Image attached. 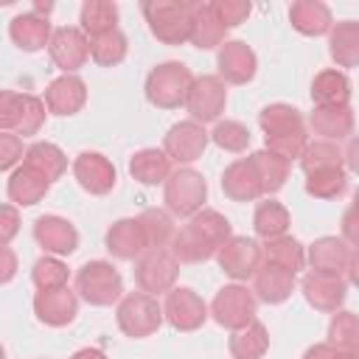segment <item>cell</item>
<instances>
[{
	"instance_id": "1",
	"label": "cell",
	"mask_w": 359,
	"mask_h": 359,
	"mask_svg": "<svg viewBox=\"0 0 359 359\" xmlns=\"http://www.w3.org/2000/svg\"><path fill=\"white\" fill-rule=\"evenodd\" d=\"M230 236H233V227L227 216L213 208H202L180 230H174L165 250L174 255L177 264H205L216 255V250Z\"/></svg>"
},
{
	"instance_id": "2",
	"label": "cell",
	"mask_w": 359,
	"mask_h": 359,
	"mask_svg": "<svg viewBox=\"0 0 359 359\" xmlns=\"http://www.w3.org/2000/svg\"><path fill=\"white\" fill-rule=\"evenodd\" d=\"M356 261L359 250L339 236H320L306 250V264L311 266V272L342 278L348 286L356 280Z\"/></svg>"
},
{
	"instance_id": "3",
	"label": "cell",
	"mask_w": 359,
	"mask_h": 359,
	"mask_svg": "<svg viewBox=\"0 0 359 359\" xmlns=\"http://www.w3.org/2000/svg\"><path fill=\"white\" fill-rule=\"evenodd\" d=\"M140 11L149 31L163 45H185L191 36V3L185 0H146Z\"/></svg>"
},
{
	"instance_id": "4",
	"label": "cell",
	"mask_w": 359,
	"mask_h": 359,
	"mask_svg": "<svg viewBox=\"0 0 359 359\" xmlns=\"http://www.w3.org/2000/svg\"><path fill=\"white\" fill-rule=\"evenodd\" d=\"M194 73L182 62H160L146 76V101L157 109H177L185 104Z\"/></svg>"
},
{
	"instance_id": "5",
	"label": "cell",
	"mask_w": 359,
	"mask_h": 359,
	"mask_svg": "<svg viewBox=\"0 0 359 359\" xmlns=\"http://www.w3.org/2000/svg\"><path fill=\"white\" fill-rule=\"evenodd\" d=\"M163 202H165V213L168 216L191 219L208 202V182H205V177L199 171H194V168L171 171L168 180L163 182Z\"/></svg>"
},
{
	"instance_id": "6",
	"label": "cell",
	"mask_w": 359,
	"mask_h": 359,
	"mask_svg": "<svg viewBox=\"0 0 359 359\" xmlns=\"http://www.w3.org/2000/svg\"><path fill=\"white\" fill-rule=\"evenodd\" d=\"M118 328L132 339H146L163 325V306L146 292H126L115 309Z\"/></svg>"
},
{
	"instance_id": "7",
	"label": "cell",
	"mask_w": 359,
	"mask_h": 359,
	"mask_svg": "<svg viewBox=\"0 0 359 359\" xmlns=\"http://www.w3.org/2000/svg\"><path fill=\"white\" fill-rule=\"evenodd\" d=\"M76 292L90 306H112L123 297V278L109 261H87L76 272Z\"/></svg>"
},
{
	"instance_id": "8",
	"label": "cell",
	"mask_w": 359,
	"mask_h": 359,
	"mask_svg": "<svg viewBox=\"0 0 359 359\" xmlns=\"http://www.w3.org/2000/svg\"><path fill=\"white\" fill-rule=\"evenodd\" d=\"M180 278V264L165 247H151L135 261V283L137 292H146L151 297L165 294L177 286Z\"/></svg>"
},
{
	"instance_id": "9",
	"label": "cell",
	"mask_w": 359,
	"mask_h": 359,
	"mask_svg": "<svg viewBox=\"0 0 359 359\" xmlns=\"http://www.w3.org/2000/svg\"><path fill=\"white\" fill-rule=\"evenodd\" d=\"M255 309H258V300H255L252 289H247L241 283H227L210 300L208 317H213L222 328L236 331V328H244L247 323L255 320Z\"/></svg>"
},
{
	"instance_id": "10",
	"label": "cell",
	"mask_w": 359,
	"mask_h": 359,
	"mask_svg": "<svg viewBox=\"0 0 359 359\" xmlns=\"http://www.w3.org/2000/svg\"><path fill=\"white\" fill-rule=\"evenodd\" d=\"M224 104H227V87L219 76H194L191 81V90L185 95V109L191 115V121L196 123H216L219 115L224 112Z\"/></svg>"
},
{
	"instance_id": "11",
	"label": "cell",
	"mask_w": 359,
	"mask_h": 359,
	"mask_svg": "<svg viewBox=\"0 0 359 359\" xmlns=\"http://www.w3.org/2000/svg\"><path fill=\"white\" fill-rule=\"evenodd\" d=\"M216 264L224 275H230L236 283L238 280H247L255 275V269L264 264V255H261V244L250 236H230L219 250H216Z\"/></svg>"
},
{
	"instance_id": "12",
	"label": "cell",
	"mask_w": 359,
	"mask_h": 359,
	"mask_svg": "<svg viewBox=\"0 0 359 359\" xmlns=\"http://www.w3.org/2000/svg\"><path fill=\"white\" fill-rule=\"evenodd\" d=\"M163 320L174 331H196L208 320V303L191 286H174L171 292H165Z\"/></svg>"
},
{
	"instance_id": "13",
	"label": "cell",
	"mask_w": 359,
	"mask_h": 359,
	"mask_svg": "<svg viewBox=\"0 0 359 359\" xmlns=\"http://www.w3.org/2000/svg\"><path fill=\"white\" fill-rule=\"evenodd\" d=\"M208 143H210V140H208L205 126L188 118V121L174 123V126L165 132V137H163V151H165V157H168L171 163L191 165V163H196V160L205 154Z\"/></svg>"
},
{
	"instance_id": "14",
	"label": "cell",
	"mask_w": 359,
	"mask_h": 359,
	"mask_svg": "<svg viewBox=\"0 0 359 359\" xmlns=\"http://www.w3.org/2000/svg\"><path fill=\"white\" fill-rule=\"evenodd\" d=\"M48 53H50V62L73 76L79 67L87 65L90 59V39L81 34V28L76 25H62V28H53L50 34V42H48Z\"/></svg>"
},
{
	"instance_id": "15",
	"label": "cell",
	"mask_w": 359,
	"mask_h": 359,
	"mask_svg": "<svg viewBox=\"0 0 359 359\" xmlns=\"http://www.w3.org/2000/svg\"><path fill=\"white\" fill-rule=\"evenodd\" d=\"M34 241L42 247L45 255H73L79 250V230L70 219L45 213L34 222Z\"/></svg>"
},
{
	"instance_id": "16",
	"label": "cell",
	"mask_w": 359,
	"mask_h": 359,
	"mask_svg": "<svg viewBox=\"0 0 359 359\" xmlns=\"http://www.w3.org/2000/svg\"><path fill=\"white\" fill-rule=\"evenodd\" d=\"M216 67H219L216 76L224 84H247L255 79L258 59H255V50L244 39H227L216 50Z\"/></svg>"
},
{
	"instance_id": "17",
	"label": "cell",
	"mask_w": 359,
	"mask_h": 359,
	"mask_svg": "<svg viewBox=\"0 0 359 359\" xmlns=\"http://www.w3.org/2000/svg\"><path fill=\"white\" fill-rule=\"evenodd\" d=\"M73 177L93 196L109 194L115 188V182H118V171H115L112 160L104 157L101 151H81L73 160Z\"/></svg>"
},
{
	"instance_id": "18",
	"label": "cell",
	"mask_w": 359,
	"mask_h": 359,
	"mask_svg": "<svg viewBox=\"0 0 359 359\" xmlns=\"http://www.w3.org/2000/svg\"><path fill=\"white\" fill-rule=\"evenodd\" d=\"M104 247L118 261H137L149 250V238H146L137 216L135 219L129 216V219H118L109 224V230L104 236Z\"/></svg>"
},
{
	"instance_id": "19",
	"label": "cell",
	"mask_w": 359,
	"mask_h": 359,
	"mask_svg": "<svg viewBox=\"0 0 359 359\" xmlns=\"http://www.w3.org/2000/svg\"><path fill=\"white\" fill-rule=\"evenodd\" d=\"M300 292L306 297V303L317 311L334 314L345 306L348 297V283L342 278H331V275H317V272H306L300 278Z\"/></svg>"
},
{
	"instance_id": "20",
	"label": "cell",
	"mask_w": 359,
	"mask_h": 359,
	"mask_svg": "<svg viewBox=\"0 0 359 359\" xmlns=\"http://www.w3.org/2000/svg\"><path fill=\"white\" fill-rule=\"evenodd\" d=\"M45 109L50 115H59V118H67V115H76L84 109L87 104V84L84 79H79L76 73L67 76L62 73L59 79H53L45 90Z\"/></svg>"
},
{
	"instance_id": "21",
	"label": "cell",
	"mask_w": 359,
	"mask_h": 359,
	"mask_svg": "<svg viewBox=\"0 0 359 359\" xmlns=\"http://www.w3.org/2000/svg\"><path fill=\"white\" fill-rule=\"evenodd\" d=\"M34 314L39 323H45L50 328L70 325L79 314V294L70 292L67 286L50 289V292H36L34 294Z\"/></svg>"
},
{
	"instance_id": "22",
	"label": "cell",
	"mask_w": 359,
	"mask_h": 359,
	"mask_svg": "<svg viewBox=\"0 0 359 359\" xmlns=\"http://www.w3.org/2000/svg\"><path fill=\"white\" fill-rule=\"evenodd\" d=\"M294 286H297V275H292L286 269H278L266 261L252 275V294H255V300H261L266 306H278V303L289 300Z\"/></svg>"
},
{
	"instance_id": "23",
	"label": "cell",
	"mask_w": 359,
	"mask_h": 359,
	"mask_svg": "<svg viewBox=\"0 0 359 359\" xmlns=\"http://www.w3.org/2000/svg\"><path fill=\"white\" fill-rule=\"evenodd\" d=\"M50 34H53V28H50L48 17H42L36 11H22V14L11 17V22H8L11 42L25 53H36V50L48 48Z\"/></svg>"
},
{
	"instance_id": "24",
	"label": "cell",
	"mask_w": 359,
	"mask_h": 359,
	"mask_svg": "<svg viewBox=\"0 0 359 359\" xmlns=\"http://www.w3.org/2000/svg\"><path fill=\"white\" fill-rule=\"evenodd\" d=\"M6 191H8V199H11L14 208H34L36 202H42V199L48 196L50 182H48L45 174H39L36 168L20 163V165L11 171Z\"/></svg>"
},
{
	"instance_id": "25",
	"label": "cell",
	"mask_w": 359,
	"mask_h": 359,
	"mask_svg": "<svg viewBox=\"0 0 359 359\" xmlns=\"http://www.w3.org/2000/svg\"><path fill=\"white\" fill-rule=\"evenodd\" d=\"M309 129L320 135V140H348L353 135V109L351 104L345 107H314L309 115Z\"/></svg>"
},
{
	"instance_id": "26",
	"label": "cell",
	"mask_w": 359,
	"mask_h": 359,
	"mask_svg": "<svg viewBox=\"0 0 359 359\" xmlns=\"http://www.w3.org/2000/svg\"><path fill=\"white\" fill-rule=\"evenodd\" d=\"M188 42L199 50H213L222 42H227V31L219 25L210 0H194L191 3V36Z\"/></svg>"
},
{
	"instance_id": "27",
	"label": "cell",
	"mask_w": 359,
	"mask_h": 359,
	"mask_svg": "<svg viewBox=\"0 0 359 359\" xmlns=\"http://www.w3.org/2000/svg\"><path fill=\"white\" fill-rule=\"evenodd\" d=\"M222 191L227 199L233 202H255L258 196H264L261 191V180L250 163V157H241V160H233L224 174H222Z\"/></svg>"
},
{
	"instance_id": "28",
	"label": "cell",
	"mask_w": 359,
	"mask_h": 359,
	"mask_svg": "<svg viewBox=\"0 0 359 359\" xmlns=\"http://www.w3.org/2000/svg\"><path fill=\"white\" fill-rule=\"evenodd\" d=\"M289 22L303 36H323L331 31L334 17L331 8L320 0H294L289 6Z\"/></svg>"
},
{
	"instance_id": "29",
	"label": "cell",
	"mask_w": 359,
	"mask_h": 359,
	"mask_svg": "<svg viewBox=\"0 0 359 359\" xmlns=\"http://www.w3.org/2000/svg\"><path fill=\"white\" fill-rule=\"evenodd\" d=\"M311 101L314 107H345L351 104V79L345 70H320L311 81Z\"/></svg>"
},
{
	"instance_id": "30",
	"label": "cell",
	"mask_w": 359,
	"mask_h": 359,
	"mask_svg": "<svg viewBox=\"0 0 359 359\" xmlns=\"http://www.w3.org/2000/svg\"><path fill=\"white\" fill-rule=\"evenodd\" d=\"M261 255L266 264L278 266V269H286L292 275L303 272L306 269V247L294 238V236H278V238H269L261 244Z\"/></svg>"
},
{
	"instance_id": "31",
	"label": "cell",
	"mask_w": 359,
	"mask_h": 359,
	"mask_svg": "<svg viewBox=\"0 0 359 359\" xmlns=\"http://www.w3.org/2000/svg\"><path fill=\"white\" fill-rule=\"evenodd\" d=\"M328 53L337 67H356L359 65V22L342 20L334 22L328 31Z\"/></svg>"
},
{
	"instance_id": "32",
	"label": "cell",
	"mask_w": 359,
	"mask_h": 359,
	"mask_svg": "<svg viewBox=\"0 0 359 359\" xmlns=\"http://www.w3.org/2000/svg\"><path fill=\"white\" fill-rule=\"evenodd\" d=\"M22 163L36 168L39 174H45V180L53 185L56 180L65 177L67 171V154L56 146V143H48V140H36L31 146H25V154H22Z\"/></svg>"
},
{
	"instance_id": "33",
	"label": "cell",
	"mask_w": 359,
	"mask_h": 359,
	"mask_svg": "<svg viewBox=\"0 0 359 359\" xmlns=\"http://www.w3.org/2000/svg\"><path fill=\"white\" fill-rule=\"evenodd\" d=\"M129 174L140 185H163L171 174V160L163 149H140L129 160Z\"/></svg>"
},
{
	"instance_id": "34",
	"label": "cell",
	"mask_w": 359,
	"mask_h": 359,
	"mask_svg": "<svg viewBox=\"0 0 359 359\" xmlns=\"http://www.w3.org/2000/svg\"><path fill=\"white\" fill-rule=\"evenodd\" d=\"M233 359H264L269 351V331L264 323L252 320L244 328H236L227 339Z\"/></svg>"
},
{
	"instance_id": "35",
	"label": "cell",
	"mask_w": 359,
	"mask_h": 359,
	"mask_svg": "<svg viewBox=\"0 0 359 359\" xmlns=\"http://www.w3.org/2000/svg\"><path fill=\"white\" fill-rule=\"evenodd\" d=\"M79 28L87 39H95L118 28V6L109 0H84L79 8Z\"/></svg>"
},
{
	"instance_id": "36",
	"label": "cell",
	"mask_w": 359,
	"mask_h": 359,
	"mask_svg": "<svg viewBox=\"0 0 359 359\" xmlns=\"http://www.w3.org/2000/svg\"><path fill=\"white\" fill-rule=\"evenodd\" d=\"M258 126L266 135H286V132H303L306 123H303V112L292 104H283V101H275V104H266L261 112H258Z\"/></svg>"
},
{
	"instance_id": "37",
	"label": "cell",
	"mask_w": 359,
	"mask_h": 359,
	"mask_svg": "<svg viewBox=\"0 0 359 359\" xmlns=\"http://www.w3.org/2000/svg\"><path fill=\"white\" fill-rule=\"evenodd\" d=\"M292 224V216L286 210L283 202L278 199H266V202H258L255 213H252V230L258 238L269 241V238H278V236H286Z\"/></svg>"
},
{
	"instance_id": "38",
	"label": "cell",
	"mask_w": 359,
	"mask_h": 359,
	"mask_svg": "<svg viewBox=\"0 0 359 359\" xmlns=\"http://www.w3.org/2000/svg\"><path fill=\"white\" fill-rule=\"evenodd\" d=\"M250 163H252V168H255V174L261 180V191L266 196L278 194L286 185V180H289V163H283L280 157L269 154L266 149H258V151L250 154Z\"/></svg>"
},
{
	"instance_id": "39",
	"label": "cell",
	"mask_w": 359,
	"mask_h": 359,
	"mask_svg": "<svg viewBox=\"0 0 359 359\" xmlns=\"http://www.w3.org/2000/svg\"><path fill=\"white\" fill-rule=\"evenodd\" d=\"M348 168H320L306 174V194L314 199H339L348 194Z\"/></svg>"
},
{
	"instance_id": "40",
	"label": "cell",
	"mask_w": 359,
	"mask_h": 359,
	"mask_svg": "<svg viewBox=\"0 0 359 359\" xmlns=\"http://www.w3.org/2000/svg\"><path fill=\"white\" fill-rule=\"evenodd\" d=\"M300 168H303V174H311L320 168H345L342 146L331 143V140H309L300 154Z\"/></svg>"
},
{
	"instance_id": "41",
	"label": "cell",
	"mask_w": 359,
	"mask_h": 359,
	"mask_svg": "<svg viewBox=\"0 0 359 359\" xmlns=\"http://www.w3.org/2000/svg\"><path fill=\"white\" fill-rule=\"evenodd\" d=\"M126 53H129V42H126L123 31H118V28L115 31H107V34H101L95 39H90V59L95 65H101V67L121 65L126 59Z\"/></svg>"
},
{
	"instance_id": "42",
	"label": "cell",
	"mask_w": 359,
	"mask_h": 359,
	"mask_svg": "<svg viewBox=\"0 0 359 359\" xmlns=\"http://www.w3.org/2000/svg\"><path fill=\"white\" fill-rule=\"evenodd\" d=\"M67 278H70V269L62 258L56 255H42L34 261L31 266V280L36 286V292H50V289H62L67 286Z\"/></svg>"
},
{
	"instance_id": "43",
	"label": "cell",
	"mask_w": 359,
	"mask_h": 359,
	"mask_svg": "<svg viewBox=\"0 0 359 359\" xmlns=\"http://www.w3.org/2000/svg\"><path fill=\"white\" fill-rule=\"evenodd\" d=\"M328 345L345 348V351H359V317L348 309H339L331 314L328 323Z\"/></svg>"
},
{
	"instance_id": "44",
	"label": "cell",
	"mask_w": 359,
	"mask_h": 359,
	"mask_svg": "<svg viewBox=\"0 0 359 359\" xmlns=\"http://www.w3.org/2000/svg\"><path fill=\"white\" fill-rule=\"evenodd\" d=\"M208 140L230 154H241L250 146V129L241 121H216V126L208 132Z\"/></svg>"
},
{
	"instance_id": "45",
	"label": "cell",
	"mask_w": 359,
	"mask_h": 359,
	"mask_svg": "<svg viewBox=\"0 0 359 359\" xmlns=\"http://www.w3.org/2000/svg\"><path fill=\"white\" fill-rule=\"evenodd\" d=\"M137 222L143 224V233L149 238V250L151 247H168V241H171V236L177 230L174 222H171V216L165 210H160V208H146L137 216Z\"/></svg>"
},
{
	"instance_id": "46",
	"label": "cell",
	"mask_w": 359,
	"mask_h": 359,
	"mask_svg": "<svg viewBox=\"0 0 359 359\" xmlns=\"http://www.w3.org/2000/svg\"><path fill=\"white\" fill-rule=\"evenodd\" d=\"M45 115H48L45 101L36 98V95H31V93H22V107H20V118H17L14 135H17V137H31V135H36V132L45 126Z\"/></svg>"
},
{
	"instance_id": "47",
	"label": "cell",
	"mask_w": 359,
	"mask_h": 359,
	"mask_svg": "<svg viewBox=\"0 0 359 359\" xmlns=\"http://www.w3.org/2000/svg\"><path fill=\"white\" fill-rule=\"evenodd\" d=\"M306 143H309L306 129H303V132H286V135H266V137H264V149H266L269 154L280 157L283 163L300 160Z\"/></svg>"
},
{
	"instance_id": "48",
	"label": "cell",
	"mask_w": 359,
	"mask_h": 359,
	"mask_svg": "<svg viewBox=\"0 0 359 359\" xmlns=\"http://www.w3.org/2000/svg\"><path fill=\"white\" fill-rule=\"evenodd\" d=\"M210 6H213V14H216V20L224 31L238 28L241 22H247V17L252 11V6L247 0H210Z\"/></svg>"
},
{
	"instance_id": "49",
	"label": "cell",
	"mask_w": 359,
	"mask_h": 359,
	"mask_svg": "<svg viewBox=\"0 0 359 359\" xmlns=\"http://www.w3.org/2000/svg\"><path fill=\"white\" fill-rule=\"evenodd\" d=\"M22 154H25L22 137H17L14 132H0V174L14 171L22 163Z\"/></svg>"
},
{
	"instance_id": "50",
	"label": "cell",
	"mask_w": 359,
	"mask_h": 359,
	"mask_svg": "<svg viewBox=\"0 0 359 359\" xmlns=\"http://www.w3.org/2000/svg\"><path fill=\"white\" fill-rule=\"evenodd\" d=\"M22 107V93L0 90V132H14Z\"/></svg>"
},
{
	"instance_id": "51",
	"label": "cell",
	"mask_w": 359,
	"mask_h": 359,
	"mask_svg": "<svg viewBox=\"0 0 359 359\" xmlns=\"http://www.w3.org/2000/svg\"><path fill=\"white\" fill-rule=\"evenodd\" d=\"M20 233V210L14 205H0V247H8Z\"/></svg>"
},
{
	"instance_id": "52",
	"label": "cell",
	"mask_w": 359,
	"mask_h": 359,
	"mask_svg": "<svg viewBox=\"0 0 359 359\" xmlns=\"http://www.w3.org/2000/svg\"><path fill=\"white\" fill-rule=\"evenodd\" d=\"M303 359H359V351H345V348H337L328 342H317V345L306 348Z\"/></svg>"
},
{
	"instance_id": "53",
	"label": "cell",
	"mask_w": 359,
	"mask_h": 359,
	"mask_svg": "<svg viewBox=\"0 0 359 359\" xmlns=\"http://www.w3.org/2000/svg\"><path fill=\"white\" fill-rule=\"evenodd\" d=\"M17 269H20V264H17L14 250L11 247H0V286L11 283L14 275H17Z\"/></svg>"
},
{
	"instance_id": "54",
	"label": "cell",
	"mask_w": 359,
	"mask_h": 359,
	"mask_svg": "<svg viewBox=\"0 0 359 359\" xmlns=\"http://www.w3.org/2000/svg\"><path fill=\"white\" fill-rule=\"evenodd\" d=\"M353 216H356V205H351V208L345 210V219H342V236H339V238H345L351 247H356V241H359L356 227H353Z\"/></svg>"
},
{
	"instance_id": "55",
	"label": "cell",
	"mask_w": 359,
	"mask_h": 359,
	"mask_svg": "<svg viewBox=\"0 0 359 359\" xmlns=\"http://www.w3.org/2000/svg\"><path fill=\"white\" fill-rule=\"evenodd\" d=\"M70 359H107V353H104L101 348H81V351H76Z\"/></svg>"
},
{
	"instance_id": "56",
	"label": "cell",
	"mask_w": 359,
	"mask_h": 359,
	"mask_svg": "<svg viewBox=\"0 0 359 359\" xmlns=\"http://www.w3.org/2000/svg\"><path fill=\"white\" fill-rule=\"evenodd\" d=\"M0 359H6V348L3 345H0Z\"/></svg>"
}]
</instances>
